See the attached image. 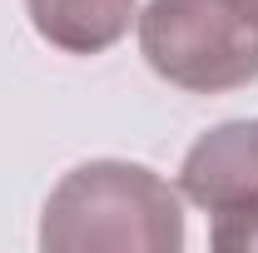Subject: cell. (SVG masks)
I'll use <instances>...</instances> for the list:
<instances>
[{
  "instance_id": "obj_1",
  "label": "cell",
  "mask_w": 258,
  "mask_h": 253,
  "mask_svg": "<svg viewBox=\"0 0 258 253\" xmlns=\"http://www.w3.org/2000/svg\"><path fill=\"white\" fill-rule=\"evenodd\" d=\"M40 248L50 253H179L184 199L144 164L90 159L45 199Z\"/></svg>"
},
{
  "instance_id": "obj_2",
  "label": "cell",
  "mask_w": 258,
  "mask_h": 253,
  "mask_svg": "<svg viewBox=\"0 0 258 253\" xmlns=\"http://www.w3.org/2000/svg\"><path fill=\"white\" fill-rule=\"evenodd\" d=\"M134 25L149 70L189 95H224L258 80V20L238 0H149Z\"/></svg>"
},
{
  "instance_id": "obj_3",
  "label": "cell",
  "mask_w": 258,
  "mask_h": 253,
  "mask_svg": "<svg viewBox=\"0 0 258 253\" xmlns=\"http://www.w3.org/2000/svg\"><path fill=\"white\" fill-rule=\"evenodd\" d=\"M179 194L209 214L258 199V119H233V124L209 129L184 154Z\"/></svg>"
},
{
  "instance_id": "obj_4",
  "label": "cell",
  "mask_w": 258,
  "mask_h": 253,
  "mask_svg": "<svg viewBox=\"0 0 258 253\" xmlns=\"http://www.w3.org/2000/svg\"><path fill=\"white\" fill-rule=\"evenodd\" d=\"M25 15L35 35L64 55H104L139 20L134 0H25Z\"/></svg>"
},
{
  "instance_id": "obj_5",
  "label": "cell",
  "mask_w": 258,
  "mask_h": 253,
  "mask_svg": "<svg viewBox=\"0 0 258 253\" xmlns=\"http://www.w3.org/2000/svg\"><path fill=\"white\" fill-rule=\"evenodd\" d=\"M209 243L224 253H258V199L219 209L209 223Z\"/></svg>"
},
{
  "instance_id": "obj_6",
  "label": "cell",
  "mask_w": 258,
  "mask_h": 253,
  "mask_svg": "<svg viewBox=\"0 0 258 253\" xmlns=\"http://www.w3.org/2000/svg\"><path fill=\"white\" fill-rule=\"evenodd\" d=\"M238 5H243V15H248V20H258V0H238Z\"/></svg>"
}]
</instances>
